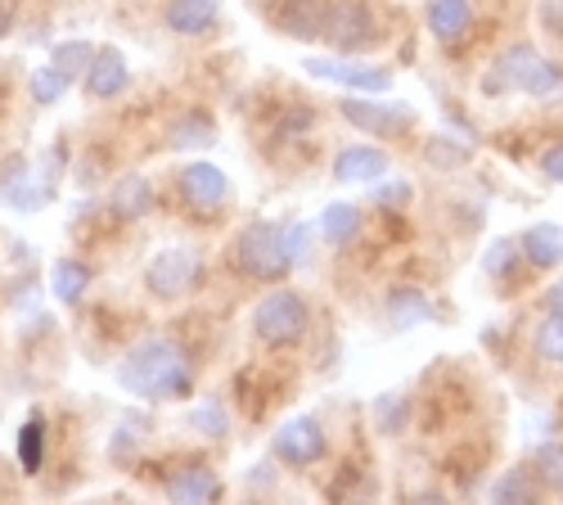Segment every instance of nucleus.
Segmentation results:
<instances>
[{
    "label": "nucleus",
    "instance_id": "13",
    "mask_svg": "<svg viewBox=\"0 0 563 505\" xmlns=\"http://www.w3.org/2000/svg\"><path fill=\"white\" fill-rule=\"evenodd\" d=\"M424 23L438 45H464L468 32H474V6L468 0H429Z\"/></svg>",
    "mask_w": 563,
    "mask_h": 505
},
{
    "label": "nucleus",
    "instance_id": "29",
    "mask_svg": "<svg viewBox=\"0 0 563 505\" xmlns=\"http://www.w3.org/2000/svg\"><path fill=\"white\" fill-rule=\"evenodd\" d=\"M19 465L23 474H41L45 465V420L41 416H27V425L19 429Z\"/></svg>",
    "mask_w": 563,
    "mask_h": 505
},
{
    "label": "nucleus",
    "instance_id": "1",
    "mask_svg": "<svg viewBox=\"0 0 563 505\" xmlns=\"http://www.w3.org/2000/svg\"><path fill=\"white\" fill-rule=\"evenodd\" d=\"M118 384L145 402H180L195 393V361L176 339H140L118 361Z\"/></svg>",
    "mask_w": 563,
    "mask_h": 505
},
{
    "label": "nucleus",
    "instance_id": "16",
    "mask_svg": "<svg viewBox=\"0 0 563 505\" xmlns=\"http://www.w3.org/2000/svg\"><path fill=\"white\" fill-rule=\"evenodd\" d=\"M429 320H438V307L419 285H397L388 294V326L393 330H415V326H429Z\"/></svg>",
    "mask_w": 563,
    "mask_h": 505
},
{
    "label": "nucleus",
    "instance_id": "32",
    "mask_svg": "<svg viewBox=\"0 0 563 505\" xmlns=\"http://www.w3.org/2000/svg\"><path fill=\"white\" fill-rule=\"evenodd\" d=\"M410 420V397L406 393H384L379 402H374V425H379V433H401Z\"/></svg>",
    "mask_w": 563,
    "mask_h": 505
},
{
    "label": "nucleus",
    "instance_id": "6",
    "mask_svg": "<svg viewBox=\"0 0 563 505\" xmlns=\"http://www.w3.org/2000/svg\"><path fill=\"white\" fill-rule=\"evenodd\" d=\"M271 455L279 465L289 470H307V465H320L330 455V438H324V425L316 416H294L275 429L271 438Z\"/></svg>",
    "mask_w": 563,
    "mask_h": 505
},
{
    "label": "nucleus",
    "instance_id": "20",
    "mask_svg": "<svg viewBox=\"0 0 563 505\" xmlns=\"http://www.w3.org/2000/svg\"><path fill=\"white\" fill-rule=\"evenodd\" d=\"M217 145V122L208 109H190L167 127V150H208Z\"/></svg>",
    "mask_w": 563,
    "mask_h": 505
},
{
    "label": "nucleus",
    "instance_id": "34",
    "mask_svg": "<svg viewBox=\"0 0 563 505\" xmlns=\"http://www.w3.org/2000/svg\"><path fill=\"white\" fill-rule=\"evenodd\" d=\"M559 86H563V64L559 59H537L532 73H528V81H523V96L545 100V96H554Z\"/></svg>",
    "mask_w": 563,
    "mask_h": 505
},
{
    "label": "nucleus",
    "instance_id": "28",
    "mask_svg": "<svg viewBox=\"0 0 563 505\" xmlns=\"http://www.w3.org/2000/svg\"><path fill=\"white\" fill-rule=\"evenodd\" d=\"M96 55H100V45H90V41H59L55 51H51V64L64 68L77 81V77H86L90 64H96Z\"/></svg>",
    "mask_w": 563,
    "mask_h": 505
},
{
    "label": "nucleus",
    "instance_id": "41",
    "mask_svg": "<svg viewBox=\"0 0 563 505\" xmlns=\"http://www.w3.org/2000/svg\"><path fill=\"white\" fill-rule=\"evenodd\" d=\"M10 32V6H0V36Z\"/></svg>",
    "mask_w": 563,
    "mask_h": 505
},
{
    "label": "nucleus",
    "instance_id": "10",
    "mask_svg": "<svg viewBox=\"0 0 563 505\" xmlns=\"http://www.w3.org/2000/svg\"><path fill=\"white\" fill-rule=\"evenodd\" d=\"M537 59H541L537 45L514 41L509 51H500L496 64L483 73V96H509V90H523V81H528V73H532Z\"/></svg>",
    "mask_w": 563,
    "mask_h": 505
},
{
    "label": "nucleus",
    "instance_id": "27",
    "mask_svg": "<svg viewBox=\"0 0 563 505\" xmlns=\"http://www.w3.org/2000/svg\"><path fill=\"white\" fill-rule=\"evenodd\" d=\"M424 158H429V167H438V172H455V167L474 163V145L451 141V135H433V141L424 145Z\"/></svg>",
    "mask_w": 563,
    "mask_h": 505
},
{
    "label": "nucleus",
    "instance_id": "8",
    "mask_svg": "<svg viewBox=\"0 0 563 505\" xmlns=\"http://www.w3.org/2000/svg\"><path fill=\"white\" fill-rule=\"evenodd\" d=\"M307 77L316 81H334V86H347V90H361V96H388L393 90V73L388 68H374V64H356L347 55L339 59H302Z\"/></svg>",
    "mask_w": 563,
    "mask_h": 505
},
{
    "label": "nucleus",
    "instance_id": "40",
    "mask_svg": "<svg viewBox=\"0 0 563 505\" xmlns=\"http://www.w3.org/2000/svg\"><path fill=\"white\" fill-rule=\"evenodd\" d=\"M541 303H545V311H563V275H559V281L545 289V298H541Z\"/></svg>",
    "mask_w": 563,
    "mask_h": 505
},
{
    "label": "nucleus",
    "instance_id": "25",
    "mask_svg": "<svg viewBox=\"0 0 563 505\" xmlns=\"http://www.w3.org/2000/svg\"><path fill=\"white\" fill-rule=\"evenodd\" d=\"M532 356L545 365H563V311H545L532 334Z\"/></svg>",
    "mask_w": 563,
    "mask_h": 505
},
{
    "label": "nucleus",
    "instance_id": "22",
    "mask_svg": "<svg viewBox=\"0 0 563 505\" xmlns=\"http://www.w3.org/2000/svg\"><path fill=\"white\" fill-rule=\"evenodd\" d=\"M51 289H55L59 303L77 307V303L86 298V289H90V266H81L77 257H59V262L51 266Z\"/></svg>",
    "mask_w": 563,
    "mask_h": 505
},
{
    "label": "nucleus",
    "instance_id": "3",
    "mask_svg": "<svg viewBox=\"0 0 563 505\" xmlns=\"http://www.w3.org/2000/svg\"><path fill=\"white\" fill-rule=\"evenodd\" d=\"M311 330V303L294 289H271L253 307V334L266 348H298Z\"/></svg>",
    "mask_w": 563,
    "mask_h": 505
},
{
    "label": "nucleus",
    "instance_id": "26",
    "mask_svg": "<svg viewBox=\"0 0 563 505\" xmlns=\"http://www.w3.org/2000/svg\"><path fill=\"white\" fill-rule=\"evenodd\" d=\"M519 262H523L519 240H492V244H487V253H483V271L492 275V281H500V285H509V281H514V271H519Z\"/></svg>",
    "mask_w": 563,
    "mask_h": 505
},
{
    "label": "nucleus",
    "instance_id": "30",
    "mask_svg": "<svg viewBox=\"0 0 563 505\" xmlns=\"http://www.w3.org/2000/svg\"><path fill=\"white\" fill-rule=\"evenodd\" d=\"M410 199H415V186L406 176H384V180H374V190H369V204L379 212H406Z\"/></svg>",
    "mask_w": 563,
    "mask_h": 505
},
{
    "label": "nucleus",
    "instance_id": "7",
    "mask_svg": "<svg viewBox=\"0 0 563 505\" xmlns=\"http://www.w3.org/2000/svg\"><path fill=\"white\" fill-rule=\"evenodd\" d=\"M203 281V257L195 249H163L150 266H145V289L163 303H176L180 294H190Z\"/></svg>",
    "mask_w": 563,
    "mask_h": 505
},
{
    "label": "nucleus",
    "instance_id": "37",
    "mask_svg": "<svg viewBox=\"0 0 563 505\" xmlns=\"http://www.w3.org/2000/svg\"><path fill=\"white\" fill-rule=\"evenodd\" d=\"M64 158H68V154H64V145H55L51 154H45V158H41V163L32 167V176L41 180V190H45V195H51V199H55V186H59V172H64Z\"/></svg>",
    "mask_w": 563,
    "mask_h": 505
},
{
    "label": "nucleus",
    "instance_id": "33",
    "mask_svg": "<svg viewBox=\"0 0 563 505\" xmlns=\"http://www.w3.org/2000/svg\"><path fill=\"white\" fill-rule=\"evenodd\" d=\"M532 470H537V479H541L545 492H559V496H563V442H545V447H537Z\"/></svg>",
    "mask_w": 563,
    "mask_h": 505
},
{
    "label": "nucleus",
    "instance_id": "39",
    "mask_svg": "<svg viewBox=\"0 0 563 505\" xmlns=\"http://www.w3.org/2000/svg\"><path fill=\"white\" fill-rule=\"evenodd\" d=\"M541 23H545V32H563V0H541Z\"/></svg>",
    "mask_w": 563,
    "mask_h": 505
},
{
    "label": "nucleus",
    "instance_id": "19",
    "mask_svg": "<svg viewBox=\"0 0 563 505\" xmlns=\"http://www.w3.org/2000/svg\"><path fill=\"white\" fill-rule=\"evenodd\" d=\"M324 6L330 0H285V10L275 14V28L294 41H316L324 36Z\"/></svg>",
    "mask_w": 563,
    "mask_h": 505
},
{
    "label": "nucleus",
    "instance_id": "36",
    "mask_svg": "<svg viewBox=\"0 0 563 505\" xmlns=\"http://www.w3.org/2000/svg\"><path fill=\"white\" fill-rule=\"evenodd\" d=\"M311 226L307 221H285V249H289V257H294V266H302L307 257H311Z\"/></svg>",
    "mask_w": 563,
    "mask_h": 505
},
{
    "label": "nucleus",
    "instance_id": "12",
    "mask_svg": "<svg viewBox=\"0 0 563 505\" xmlns=\"http://www.w3.org/2000/svg\"><path fill=\"white\" fill-rule=\"evenodd\" d=\"M81 86H86V96H90V100H118L122 90L131 86L126 55L118 51V45H100V55H96V64L86 68Z\"/></svg>",
    "mask_w": 563,
    "mask_h": 505
},
{
    "label": "nucleus",
    "instance_id": "15",
    "mask_svg": "<svg viewBox=\"0 0 563 505\" xmlns=\"http://www.w3.org/2000/svg\"><path fill=\"white\" fill-rule=\"evenodd\" d=\"M388 167L393 158L379 145H347L334 154V180H347V186H356V180H384Z\"/></svg>",
    "mask_w": 563,
    "mask_h": 505
},
{
    "label": "nucleus",
    "instance_id": "38",
    "mask_svg": "<svg viewBox=\"0 0 563 505\" xmlns=\"http://www.w3.org/2000/svg\"><path fill=\"white\" fill-rule=\"evenodd\" d=\"M537 167H541V176H545V180L563 186V141H559V145H550V150H541Z\"/></svg>",
    "mask_w": 563,
    "mask_h": 505
},
{
    "label": "nucleus",
    "instance_id": "24",
    "mask_svg": "<svg viewBox=\"0 0 563 505\" xmlns=\"http://www.w3.org/2000/svg\"><path fill=\"white\" fill-rule=\"evenodd\" d=\"M541 492L545 487H541V479H537L532 465H514L509 474H500L492 483V501H537Z\"/></svg>",
    "mask_w": 563,
    "mask_h": 505
},
{
    "label": "nucleus",
    "instance_id": "9",
    "mask_svg": "<svg viewBox=\"0 0 563 505\" xmlns=\"http://www.w3.org/2000/svg\"><path fill=\"white\" fill-rule=\"evenodd\" d=\"M176 186H180V199L199 212H217L230 199V176L217 163H185Z\"/></svg>",
    "mask_w": 563,
    "mask_h": 505
},
{
    "label": "nucleus",
    "instance_id": "11",
    "mask_svg": "<svg viewBox=\"0 0 563 505\" xmlns=\"http://www.w3.org/2000/svg\"><path fill=\"white\" fill-rule=\"evenodd\" d=\"M167 501H217L221 496V479L208 461H180L167 470L163 479Z\"/></svg>",
    "mask_w": 563,
    "mask_h": 505
},
{
    "label": "nucleus",
    "instance_id": "5",
    "mask_svg": "<svg viewBox=\"0 0 563 505\" xmlns=\"http://www.w3.org/2000/svg\"><path fill=\"white\" fill-rule=\"evenodd\" d=\"M343 122H352L356 131L374 135V141H401L415 127V109L401 100H361V96H343L339 100Z\"/></svg>",
    "mask_w": 563,
    "mask_h": 505
},
{
    "label": "nucleus",
    "instance_id": "31",
    "mask_svg": "<svg viewBox=\"0 0 563 505\" xmlns=\"http://www.w3.org/2000/svg\"><path fill=\"white\" fill-rule=\"evenodd\" d=\"M311 127H316V109L311 105H289L285 113H279V122L271 127V135L279 145H294V141H307Z\"/></svg>",
    "mask_w": 563,
    "mask_h": 505
},
{
    "label": "nucleus",
    "instance_id": "4",
    "mask_svg": "<svg viewBox=\"0 0 563 505\" xmlns=\"http://www.w3.org/2000/svg\"><path fill=\"white\" fill-rule=\"evenodd\" d=\"M379 19H374L369 0H330L324 6V41L334 45V55H365L369 45H379Z\"/></svg>",
    "mask_w": 563,
    "mask_h": 505
},
{
    "label": "nucleus",
    "instance_id": "14",
    "mask_svg": "<svg viewBox=\"0 0 563 505\" xmlns=\"http://www.w3.org/2000/svg\"><path fill=\"white\" fill-rule=\"evenodd\" d=\"M163 23L176 36H208L221 23V0H167Z\"/></svg>",
    "mask_w": 563,
    "mask_h": 505
},
{
    "label": "nucleus",
    "instance_id": "23",
    "mask_svg": "<svg viewBox=\"0 0 563 505\" xmlns=\"http://www.w3.org/2000/svg\"><path fill=\"white\" fill-rule=\"evenodd\" d=\"M68 86H73V77H68L64 68L41 64V68H32V77H27V96H32V105L51 109V105H59V100L68 96Z\"/></svg>",
    "mask_w": 563,
    "mask_h": 505
},
{
    "label": "nucleus",
    "instance_id": "18",
    "mask_svg": "<svg viewBox=\"0 0 563 505\" xmlns=\"http://www.w3.org/2000/svg\"><path fill=\"white\" fill-rule=\"evenodd\" d=\"M109 212H113L118 221L150 217V212H154V186H150V176H140V172L122 176L118 186L109 190Z\"/></svg>",
    "mask_w": 563,
    "mask_h": 505
},
{
    "label": "nucleus",
    "instance_id": "17",
    "mask_svg": "<svg viewBox=\"0 0 563 505\" xmlns=\"http://www.w3.org/2000/svg\"><path fill=\"white\" fill-rule=\"evenodd\" d=\"M519 249H523V262L532 271H554L563 262V226L554 221H537L519 235Z\"/></svg>",
    "mask_w": 563,
    "mask_h": 505
},
{
    "label": "nucleus",
    "instance_id": "2",
    "mask_svg": "<svg viewBox=\"0 0 563 505\" xmlns=\"http://www.w3.org/2000/svg\"><path fill=\"white\" fill-rule=\"evenodd\" d=\"M230 262L253 285H279L294 271V257L285 249V221H249L230 244Z\"/></svg>",
    "mask_w": 563,
    "mask_h": 505
},
{
    "label": "nucleus",
    "instance_id": "35",
    "mask_svg": "<svg viewBox=\"0 0 563 505\" xmlns=\"http://www.w3.org/2000/svg\"><path fill=\"white\" fill-rule=\"evenodd\" d=\"M190 429H199L203 438H225L230 433V416H225V406L221 402H203L190 410Z\"/></svg>",
    "mask_w": 563,
    "mask_h": 505
},
{
    "label": "nucleus",
    "instance_id": "21",
    "mask_svg": "<svg viewBox=\"0 0 563 505\" xmlns=\"http://www.w3.org/2000/svg\"><path fill=\"white\" fill-rule=\"evenodd\" d=\"M320 235H324V244L347 249L361 235V208L356 204H330L320 212Z\"/></svg>",
    "mask_w": 563,
    "mask_h": 505
}]
</instances>
